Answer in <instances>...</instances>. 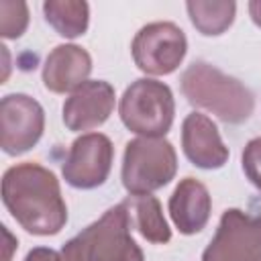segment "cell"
Returning a JSON list of instances; mask_svg holds the SVG:
<instances>
[{"label": "cell", "instance_id": "1", "mask_svg": "<svg viewBox=\"0 0 261 261\" xmlns=\"http://www.w3.org/2000/svg\"><path fill=\"white\" fill-rule=\"evenodd\" d=\"M2 202L10 216L31 234H57L67 222V206L55 173L39 163L24 161L2 175Z\"/></svg>", "mask_w": 261, "mask_h": 261}, {"label": "cell", "instance_id": "2", "mask_svg": "<svg viewBox=\"0 0 261 261\" xmlns=\"http://www.w3.org/2000/svg\"><path fill=\"white\" fill-rule=\"evenodd\" d=\"M179 86L192 106L212 112L226 124H241L249 120L255 110L253 92L237 77L222 73L206 61H194L188 65L181 73Z\"/></svg>", "mask_w": 261, "mask_h": 261}, {"label": "cell", "instance_id": "3", "mask_svg": "<svg viewBox=\"0 0 261 261\" xmlns=\"http://www.w3.org/2000/svg\"><path fill=\"white\" fill-rule=\"evenodd\" d=\"M130 218L120 202L108 208L96 222L69 239L61 251V261H145L141 247L130 234Z\"/></svg>", "mask_w": 261, "mask_h": 261}, {"label": "cell", "instance_id": "4", "mask_svg": "<svg viewBox=\"0 0 261 261\" xmlns=\"http://www.w3.org/2000/svg\"><path fill=\"white\" fill-rule=\"evenodd\" d=\"M118 114L122 124L139 137H165L175 116L173 92L159 80L139 77L124 90Z\"/></svg>", "mask_w": 261, "mask_h": 261}, {"label": "cell", "instance_id": "5", "mask_svg": "<svg viewBox=\"0 0 261 261\" xmlns=\"http://www.w3.org/2000/svg\"><path fill=\"white\" fill-rule=\"evenodd\" d=\"M177 173L173 145L159 137H137L126 143L122 157V186L130 196H145L167 186Z\"/></svg>", "mask_w": 261, "mask_h": 261}, {"label": "cell", "instance_id": "6", "mask_svg": "<svg viewBox=\"0 0 261 261\" xmlns=\"http://www.w3.org/2000/svg\"><path fill=\"white\" fill-rule=\"evenodd\" d=\"M135 65L147 75L173 73L188 53L186 33L175 22H149L130 43Z\"/></svg>", "mask_w": 261, "mask_h": 261}, {"label": "cell", "instance_id": "7", "mask_svg": "<svg viewBox=\"0 0 261 261\" xmlns=\"http://www.w3.org/2000/svg\"><path fill=\"white\" fill-rule=\"evenodd\" d=\"M202 261H261V214L226 208Z\"/></svg>", "mask_w": 261, "mask_h": 261}, {"label": "cell", "instance_id": "8", "mask_svg": "<svg viewBox=\"0 0 261 261\" xmlns=\"http://www.w3.org/2000/svg\"><path fill=\"white\" fill-rule=\"evenodd\" d=\"M45 110L29 94L14 92L0 100V147L6 155L31 151L43 137Z\"/></svg>", "mask_w": 261, "mask_h": 261}, {"label": "cell", "instance_id": "9", "mask_svg": "<svg viewBox=\"0 0 261 261\" xmlns=\"http://www.w3.org/2000/svg\"><path fill=\"white\" fill-rule=\"evenodd\" d=\"M112 161V141L102 133H86L71 143L61 175L75 190H94L108 179Z\"/></svg>", "mask_w": 261, "mask_h": 261}, {"label": "cell", "instance_id": "10", "mask_svg": "<svg viewBox=\"0 0 261 261\" xmlns=\"http://www.w3.org/2000/svg\"><path fill=\"white\" fill-rule=\"evenodd\" d=\"M114 88L104 80H88L63 102V124L73 130H92L102 126L114 110Z\"/></svg>", "mask_w": 261, "mask_h": 261}, {"label": "cell", "instance_id": "11", "mask_svg": "<svg viewBox=\"0 0 261 261\" xmlns=\"http://www.w3.org/2000/svg\"><path fill=\"white\" fill-rule=\"evenodd\" d=\"M181 149L188 161L200 169H220L228 161V147L212 118L202 112H190L181 122Z\"/></svg>", "mask_w": 261, "mask_h": 261}, {"label": "cell", "instance_id": "12", "mask_svg": "<svg viewBox=\"0 0 261 261\" xmlns=\"http://www.w3.org/2000/svg\"><path fill=\"white\" fill-rule=\"evenodd\" d=\"M92 73L90 53L73 43L51 49L43 63V86L53 94H71L88 82Z\"/></svg>", "mask_w": 261, "mask_h": 261}, {"label": "cell", "instance_id": "13", "mask_svg": "<svg viewBox=\"0 0 261 261\" xmlns=\"http://www.w3.org/2000/svg\"><path fill=\"white\" fill-rule=\"evenodd\" d=\"M169 216L181 234L200 232L212 212V198L208 188L196 177H184L169 196Z\"/></svg>", "mask_w": 261, "mask_h": 261}, {"label": "cell", "instance_id": "14", "mask_svg": "<svg viewBox=\"0 0 261 261\" xmlns=\"http://www.w3.org/2000/svg\"><path fill=\"white\" fill-rule=\"evenodd\" d=\"M128 210V218L133 228L141 232L143 239L155 245H165L171 241V228L163 216L161 204L155 196L145 194V196H128L122 202Z\"/></svg>", "mask_w": 261, "mask_h": 261}, {"label": "cell", "instance_id": "15", "mask_svg": "<svg viewBox=\"0 0 261 261\" xmlns=\"http://www.w3.org/2000/svg\"><path fill=\"white\" fill-rule=\"evenodd\" d=\"M43 14L47 24L65 39L84 35L90 24V6L84 0H47Z\"/></svg>", "mask_w": 261, "mask_h": 261}, {"label": "cell", "instance_id": "16", "mask_svg": "<svg viewBox=\"0 0 261 261\" xmlns=\"http://www.w3.org/2000/svg\"><path fill=\"white\" fill-rule=\"evenodd\" d=\"M188 16L194 29L204 37H218L222 35L234 20L237 4L232 0H190L186 2Z\"/></svg>", "mask_w": 261, "mask_h": 261}, {"label": "cell", "instance_id": "17", "mask_svg": "<svg viewBox=\"0 0 261 261\" xmlns=\"http://www.w3.org/2000/svg\"><path fill=\"white\" fill-rule=\"evenodd\" d=\"M29 27V6L24 2H0V35L4 39H18Z\"/></svg>", "mask_w": 261, "mask_h": 261}, {"label": "cell", "instance_id": "18", "mask_svg": "<svg viewBox=\"0 0 261 261\" xmlns=\"http://www.w3.org/2000/svg\"><path fill=\"white\" fill-rule=\"evenodd\" d=\"M241 165L247 179L261 192V137H255L245 145L241 153Z\"/></svg>", "mask_w": 261, "mask_h": 261}, {"label": "cell", "instance_id": "19", "mask_svg": "<svg viewBox=\"0 0 261 261\" xmlns=\"http://www.w3.org/2000/svg\"><path fill=\"white\" fill-rule=\"evenodd\" d=\"M24 261H61V259H59V253L49 247H35L27 253Z\"/></svg>", "mask_w": 261, "mask_h": 261}, {"label": "cell", "instance_id": "20", "mask_svg": "<svg viewBox=\"0 0 261 261\" xmlns=\"http://www.w3.org/2000/svg\"><path fill=\"white\" fill-rule=\"evenodd\" d=\"M249 14H251L253 22H255L257 27H261V0L249 2Z\"/></svg>", "mask_w": 261, "mask_h": 261}]
</instances>
